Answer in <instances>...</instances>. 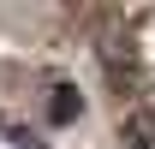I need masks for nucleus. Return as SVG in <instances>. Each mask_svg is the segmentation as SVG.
<instances>
[{
    "label": "nucleus",
    "mask_w": 155,
    "mask_h": 149,
    "mask_svg": "<svg viewBox=\"0 0 155 149\" xmlns=\"http://www.w3.org/2000/svg\"><path fill=\"white\" fill-rule=\"evenodd\" d=\"M72 113H78V95L60 90V95H54V119H72Z\"/></svg>",
    "instance_id": "obj_1"
}]
</instances>
